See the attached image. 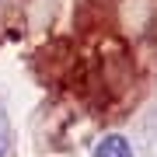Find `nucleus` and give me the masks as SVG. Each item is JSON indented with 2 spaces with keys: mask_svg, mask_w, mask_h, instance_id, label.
Wrapping results in <instances>:
<instances>
[{
  "mask_svg": "<svg viewBox=\"0 0 157 157\" xmlns=\"http://www.w3.org/2000/svg\"><path fill=\"white\" fill-rule=\"evenodd\" d=\"M11 150V126H7V115L0 112V157Z\"/></svg>",
  "mask_w": 157,
  "mask_h": 157,
  "instance_id": "nucleus-2",
  "label": "nucleus"
},
{
  "mask_svg": "<svg viewBox=\"0 0 157 157\" xmlns=\"http://www.w3.org/2000/svg\"><path fill=\"white\" fill-rule=\"evenodd\" d=\"M94 157H133V147H129L126 136L112 133V136H105V140L94 147Z\"/></svg>",
  "mask_w": 157,
  "mask_h": 157,
  "instance_id": "nucleus-1",
  "label": "nucleus"
}]
</instances>
